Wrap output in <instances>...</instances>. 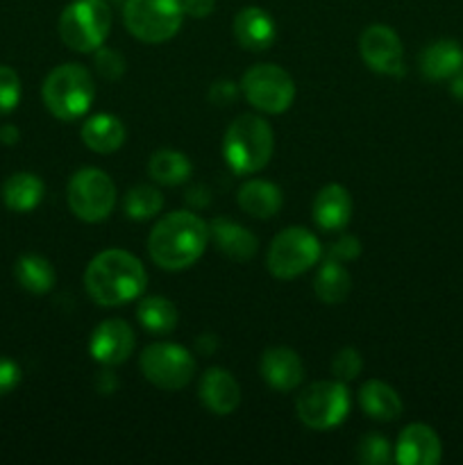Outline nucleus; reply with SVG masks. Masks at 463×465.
<instances>
[{
    "instance_id": "obj_26",
    "label": "nucleus",
    "mask_w": 463,
    "mask_h": 465,
    "mask_svg": "<svg viewBox=\"0 0 463 465\" xmlns=\"http://www.w3.org/2000/svg\"><path fill=\"white\" fill-rule=\"evenodd\" d=\"M14 277L27 293L34 295L48 293L54 286V280H57L53 263L41 257V254H23V257H18L16 266H14Z\"/></svg>"
},
{
    "instance_id": "obj_33",
    "label": "nucleus",
    "mask_w": 463,
    "mask_h": 465,
    "mask_svg": "<svg viewBox=\"0 0 463 465\" xmlns=\"http://www.w3.org/2000/svg\"><path fill=\"white\" fill-rule=\"evenodd\" d=\"M94 64L95 71H98L104 80H118V77L125 73V59H123L116 50L103 48V45L95 50Z\"/></svg>"
},
{
    "instance_id": "obj_24",
    "label": "nucleus",
    "mask_w": 463,
    "mask_h": 465,
    "mask_svg": "<svg viewBox=\"0 0 463 465\" xmlns=\"http://www.w3.org/2000/svg\"><path fill=\"white\" fill-rule=\"evenodd\" d=\"M45 184L34 173H14L3 184V203L5 207L16 213H27L39 207L44 200Z\"/></svg>"
},
{
    "instance_id": "obj_30",
    "label": "nucleus",
    "mask_w": 463,
    "mask_h": 465,
    "mask_svg": "<svg viewBox=\"0 0 463 465\" xmlns=\"http://www.w3.org/2000/svg\"><path fill=\"white\" fill-rule=\"evenodd\" d=\"M357 459L368 465H384L393 459L389 440L381 434H366L357 445Z\"/></svg>"
},
{
    "instance_id": "obj_20",
    "label": "nucleus",
    "mask_w": 463,
    "mask_h": 465,
    "mask_svg": "<svg viewBox=\"0 0 463 465\" xmlns=\"http://www.w3.org/2000/svg\"><path fill=\"white\" fill-rule=\"evenodd\" d=\"M420 71L427 80H452L463 71V48L458 41L440 39L427 45L420 54Z\"/></svg>"
},
{
    "instance_id": "obj_10",
    "label": "nucleus",
    "mask_w": 463,
    "mask_h": 465,
    "mask_svg": "<svg viewBox=\"0 0 463 465\" xmlns=\"http://www.w3.org/2000/svg\"><path fill=\"white\" fill-rule=\"evenodd\" d=\"M139 368L145 380L162 391H180L193 380L195 359L177 343H153L141 352Z\"/></svg>"
},
{
    "instance_id": "obj_25",
    "label": "nucleus",
    "mask_w": 463,
    "mask_h": 465,
    "mask_svg": "<svg viewBox=\"0 0 463 465\" xmlns=\"http://www.w3.org/2000/svg\"><path fill=\"white\" fill-rule=\"evenodd\" d=\"M350 289H352V277L348 268L343 266V262L327 257V262H322V266L318 268L316 282H313L318 300L325 304H340L348 298Z\"/></svg>"
},
{
    "instance_id": "obj_21",
    "label": "nucleus",
    "mask_w": 463,
    "mask_h": 465,
    "mask_svg": "<svg viewBox=\"0 0 463 465\" xmlns=\"http://www.w3.org/2000/svg\"><path fill=\"white\" fill-rule=\"evenodd\" d=\"M82 141L89 150L98 154H112L125 143V125L113 114H95L82 125Z\"/></svg>"
},
{
    "instance_id": "obj_31",
    "label": "nucleus",
    "mask_w": 463,
    "mask_h": 465,
    "mask_svg": "<svg viewBox=\"0 0 463 465\" xmlns=\"http://www.w3.org/2000/svg\"><path fill=\"white\" fill-rule=\"evenodd\" d=\"M21 103V80L14 68L0 64V114H9Z\"/></svg>"
},
{
    "instance_id": "obj_17",
    "label": "nucleus",
    "mask_w": 463,
    "mask_h": 465,
    "mask_svg": "<svg viewBox=\"0 0 463 465\" xmlns=\"http://www.w3.org/2000/svg\"><path fill=\"white\" fill-rule=\"evenodd\" d=\"M209 239H213L218 252H222L227 259L239 263L252 259L259 248L257 236L248 227L225 216H218L209 223Z\"/></svg>"
},
{
    "instance_id": "obj_12",
    "label": "nucleus",
    "mask_w": 463,
    "mask_h": 465,
    "mask_svg": "<svg viewBox=\"0 0 463 465\" xmlns=\"http://www.w3.org/2000/svg\"><path fill=\"white\" fill-rule=\"evenodd\" d=\"M359 53L370 71L395 77L404 73V48L393 27L381 23L368 25L359 36Z\"/></svg>"
},
{
    "instance_id": "obj_32",
    "label": "nucleus",
    "mask_w": 463,
    "mask_h": 465,
    "mask_svg": "<svg viewBox=\"0 0 463 465\" xmlns=\"http://www.w3.org/2000/svg\"><path fill=\"white\" fill-rule=\"evenodd\" d=\"M361 368H363L361 354H359L354 348H343L334 354V361H331V375H334L339 381H345V384H348V381L357 380Z\"/></svg>"
},
{
    "instance_id": "obj_41",
    "label": "nucleus",
    "mask_w": 463,
    "mask_h": 465,
    "mask_svg": "<svg viewBox=\"0 0 463 465\" xmlns=\"http://www.w3.org/2000/svg\"><path fill=\"white\" fill-rule=\"evenodd\" d=\"M0 139H3L5 143H9V145L16 143V141H18V130L14 125H5L3 130H0Z\"/></svg>"
},
{
    "instance_id": "obj_29",
    "label": "nucleus",
    "mask_w": 463,
    "mask_h": 465,
    "mask_svg": "<svg viewBox=\"0 0 463 465\" xmlns=\"http://www.w3.org/2000/svg\"><path fill=\"white\" fill-rule=\"evenodd\" d=\"M123 207H125V213L132 221H148V218H154L162 212L163 198L154 186L139 184L127 191Z\"/></svg>"
},
{
    "instance_id": "obj_1",
    "label": "nucleus",
    "mask_w": 463,
    "mask_h": 465,
    "mask_svg": "<svg viewBox=\"0 0 463 465\" xmlns=\"http://www.w3.org/2000/svg\"><path fill=\"white\" fill-rule=\"evenodd\" d=\"M209 245V223L193 212H171L159 218L148 236L150 259L163 271L193 266Z\"/></svg>"
},
{
    "instance_id": "obj_18",
    "label": "nucleus",
    "mask_w": 463,
    "mask_h": 465,
    "mask_svg": "<svg viewBox=\"0 0 463 465\" xmlns=\"http://www.w3.org/2000/svg\"><path fill=\"white\" fill-rule=\"evenodd\" d=\"M236 41L241 48L252 50V53H261V50L271 48L275 41V21L271 14L261 7H243L234 18L232 25Z\"/></svg>"
},
{
    "instance_id": "obj_22",
    "label": "nucleus",
    "mask_w": 463,
    "mask_h": 465,
    "mask_svg": "<svg viewBox=\"0 0 463 465\" xmlns=\"http://www.w3.org/2000/svg\"><path fill=\"white\" fill-rule=\"evenodd\" d=\"M239 207L243 209L248 216L252 218H272L280 213L281 204H284V195H281L280 186L266 180H250L236 193Z\"/></svg>"
},
{
    "instance_id": "obj_40",
    "label": "nucleus",
    "mask_w": 463,
    "mask_h": 465,
    "mask_svg": "<svg viewBox=\"0 0 463 465\" xmlns=\"http://www.w3.org/2000/svg\"><path fill=\"white\" fill-rule=\"evenodd\" d=\"M449 91H452L454 98L461 100V103H463V71H458L457 75L452 77V84H449Z\"/></svg>"
},
{
    "instance_id": "obj_9",
    "label": "nucleus",
    "mask_w": 463,
    "mask_h": 465,
    "mask_svg": "<svg viewBox=\"0 0 463 465\" xmlns=\"http://www.w3.org/2000/svg\"><path fill=\"white\" fill-rule=\"evenodd\" d=\"M66 200L80 221L100 223L116 207V184L100 168H80L68 182Z\"/></svg>"
},
{
    "instance_id": "obj_4",
    "label": "nucleus",
    "mask_w": 463,
    "mask_h": 465,
    "mask_svg": "<svg viewBox=\"0 0 463 465\" xmlns=\"http://www.w3.org/2000/svg\"><path fill=\"white\" fill-rule=\"evenodd\" d=\"M45 109L59 121H77L91 109L95 84L82 64H62L53 68L41 86Z\"/></svg>"
},
{
    "instance_id": "obj_23",
    "label": "nucleus",
    "mask_w": 463,
    "mask_h": 465,
    "mask_svg": "<svg viewBox=\"0 0 463 465\" xmlns=\"http://www.w3.org/2000/svg\"><path fill=\"white\" fill-rule=\"evenodd\" d=\"M359 404L372 420L390 422L402 416V400H399L398 391L379 380H370L361 386Z\"/></svg>"
},
{
    "instance_id": "obj_36",
    "label": "nucleus",
    "mask_w": 463,
    "mask_h": 465,
    "mask_svg": "<svg viewBox=\"0 0 463 465\" xmlns=\"http://www.w3.org/2000/svg\"><path fill=\"white\" fill-rule=\"evenodd\" d=\"M239 89H241V84L236 86L234 82L221 80V82H216L212 89H209V98H212V103H216V104H230L239 98Z\"/></svg>"
},
{
    "instance_id": "obj_3",
    "label": "nucleus",
    "mask_w": 463,
    "mask_h": 465,
    "mask_svg": "<svg viewBox=\"0 0 463 465\" xmlns=\"http://www.w3.org/2000/svg\"><path fill=\"white\" fill-rule=\"evenodd\" d=\"M275 148L272 127L254 114L236 118L222 139V157L234 175H254L268 166Z\"/></svg>"
},
{
    "instance_id": "obj_37",
    "label": "nucleus",
    "mask_w": 463,
    "mask_h": 465,
    "mask_svg": "<svg viewBox=\"0 0 463 465\" xmlns=\"http://www.w3.org/2000/svg\"><path fill=\"white\" fill-rule=\"evenodd\" d=\"M184 16L191 18H207L216 7V0H182Z\"/></svg>"
},
{
    "instance_id": "obj_19",
    "label": "nucleus",
    "mask_w": 463,
    "mask_h": 465,
    "mask_svg": "<svg viewBox=\"0 0 463 465\" xmlns=\"http://www.w3.org/2000/svg\"><path fill=\"white\" fill-rule=\"evenodd\" d=\"M352 218V198L340 184H327L313 200V221L325 232H340Z\"/></svg>"
},
{
    "instance_id": "obj_6",
    "label": "nucleus",
    "mask_w": 463,
    "mask_h": 465,
    "mask_svg": "<svg viewBox=\"0 0 463 465\" xmlns=\"http://www.w3.org/2000/svg\"><path fill=\"white\" fill-rule=\"evenodd\" d=\"M123 21L143 44H163L180 32L184 21L182 0H125Z\"/></svg>"
},
{
    "instance_id": "obj_16",
    "label": "nucleus",
    "mask_w": 463,
    "mask_h": 465,
    "mask_svg": "<svg viewBox=\"0 0 463 465\" xmlns=\"http://www.w3.org/2000/svg\"><path fill=\"white\" fill-rule=\"evenodd\" d=\"M263 381L271 389L281 391H293L302 384L304 380V363L298 357V352L291 348H271L263 352L261 363H259Z\"/></svg>"
},
{
    "instance_id": "obj_5",
    "label": "nucleus",
    "mask_w": 463,
    "mask_h": 465,
    "mask_svg": "<svg viewBox=\"0 0 463 465\" xmlns=\"http://www.w3.org/2000/svg\"><path fill=\"white\" fill-rule=\"evenodd\" d=\"M112 27V9L104 0H73L59 16V36L77 53H94Z\"/></svg>"
},
{
    "instance_id": "obj_38",
    "label": "nucleus",
    "mask_w": 463,
    "mask_h": 465,
    "mask_svg": "<svg viewBox=\"0 0 463 465\" xmlns=\"http://www.w3.org/2000/svg\"><path fill=\"white\" fill-rule=\"evenodd\" d=\"M116 386H118V380H116V375H113V372H109V371H103L98 375V391L103 395H112L113 391H116Z\"/></svg>"
},
{
    "instance_id": "obj_8",
    "label": "nucleus",
    "mask_w": 463,
    "mask_h": 465,
    "mask_svg": "<svg viewBox=\"0 0 463 465\" xmlns=\"http://www.w3.org/2000/svg\"><path fill=\"white\" fill-rule=\"evenodd\" d=\"M322 257L320 241L304 227H286L272 239L266 266L277 280H295L316 266Z\"/></svg>"
},
{
    "instance_id": "obj_27",
    "label": "nucleus",
    "mask_w": 463,
    "mask_h": 465,
    "mask_svg": "<svg viewBox=\"0 0 463 465\" xmlns=\"http://www.w3.org/2000/svg\"><path fill=\"white\" fill-rule=\"evenodd\" d=\"M191 166L189 157L184 153H177V150L163 148L150 157L148 162V173L154 182L163 186H180L184 184L191 177Z\"/></svg>"
},
{
    "instance_id": "obj_39",
    "label": "nucleus",
    "mask_w": 463,
    "mask_h": 465,
    "mask_svg": "<svg viewBox=\"0 0 463 465\" xmlns=\"http://www.w3.org/2000/svg\"><path fill=\"white\" fill-rule=\"evenodd\" d=\"M198 350L202 354H212L213 350H216V336H212V334L200 336V339H198Z\"/></svg>"
},
{
    "instance_id": "obj_13",
    "label": "nucleus",
    "mask_w": 463,
    "mask_h": 465,
    "mask_svg": "<svg viewBox=\"0 0 463 465\" xmlns=\"http://www.w3.org/2000/svg\"><path fill=\"white\" fill-rule=\"evenodd\" d=\"M136 345L134 330L121 318L100 322L94 330L89 341V352L100 366L112 368L118 363H125L132 357Z\"/></svg>"
},
{
    "instance_id": "obj_11",
    "label": "nucleus",
    "mask_w": 463,
    "mask_h": 465,
    "mask_svg": "<svg viewBox=\"0 0 463 465\" xmlns=\"http://www.w3.org/2000/svg\"><path fill=\"white\" fill-rule=\"evenodd\" d=\"M241 94L259 112L284 114L295 100L293 77L277 64H257L245 71Z\"/></svg>"
},
{
    "instance_id": "obj_14",
    "label": "nucleus",
    "mask_w": 463,
    "mask_h": 465,
    "mask_svg": "<svg viewBox=\"0 0 463 465\" xmlns=\"http://www.w3.org/2000/svg\"><path fill=\"white\" fill-rule=\"evenodd\" d=\"M440 457H443V445L429 425L413 422L399 431L395 443V461L399 465H436Z\"/></svg>"
},
{
    "instance_id": "obj_2",
    "label": "nucleus",
    "mask_w": 463,
    "mask_h": 465,
    "mask_svg": "<svg viewBox=\"0 0 463 465\" xmlns=\"http://www.w3.org/2000/svg\"><path fill=\"white\" fill-rule=\"evenodd\" d=\"M148 275L139 259L125 250H104L95 254L84 271V289L100 307H121L141 298Z\"/></svg>"
},
{
    "instance_id": "obj_35",
    "label": "nucleus",
    "mask_w": 463,
    "mask_h": 465,
    "mask_svg": "<svg viewBox=\"0 0 463 465\" xmlns=\"http://www.w3.org/2000/svg\"><path fill=\"white\" fill-rule=\"evenodd\" d=\"M359 254H361V243H359L354 236L343 234L334 245H331L327 257L336 259V262H352V259H357Z\"/></svg>"
},
{
    "instance_id": "obj_34",
    "label": "nucleus",
    "mask_w": 463,
    "mask_h": 465,
    "mask_svg": "<svg viewBox=\"0 0 463 465\" xmlns=\"http://www.w3.org/2000/svg\"><path fill=\"white\" fill-rule=\"evenodd\" d=\"M21 366L7 357H0V398L9 395L18 384H21Z\"/></svg>"
},
{
    "instance_id": "obj_28",
    "label": "nucleus",
    "mask_w": 463,
    "mask_h": 465,
    "mask_svg": "<svg viewBox=\"0 0 463 465\" xmlns=\"http://www.w3.org/2000/svg\"><path fill=\"white\" fill-rule=\"evenodd\" d=\"M136 318L153 334H171L177 327L175 304L162 295H150V298L141 300L136 307Z\"/></svg>"
},
{
    "instance_id": "obj_15",
    "label": "nucleus",
    "mask_w": 463,
    "mask_h": 465,
    "mask_svg": "<svg viewBox=\"0 0 463 465\" xmlns=\"http://www.w3.org/2000/svg\"><path fill=\"white\" fill-rule=\"evenodd\" d=\"M198 395L204 407L216 416H230L241 402L239 381L225 368H209L198 384Z\"/></svg>"
},
{
    "instance_id": "obj_7",
    "label": "nucleus",
    "mask_w": 463,
    "mask_h": 465,
    "mask_svg": "<svg viewBox=\"0 0 463 465\" xmlns=\"http://www.w3.org/2000/svg\"><path fill=\"white\" fill-rule=\"evenodd\" d=\"M352 400L345 381H313L295 402L300 422L313 431H330L348 418Z\"/></svg>"
}]
</instances>
